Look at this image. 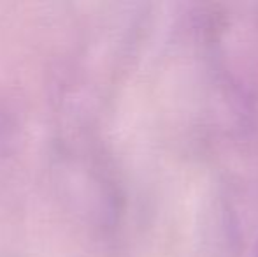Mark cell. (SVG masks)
Returning <instances> with one entry per match:
<instances>
[{
    "label": "cell",
    "instance_id": "6da1fadb",
    "mask_svg": "<svg viewBox=\"0 0 258 257\" xmlns=\"http://www.w3.org/2000/svg\"><path fill=\"white\" fill-rule=\"evenodd\" d=\"M255 257H258V250H256V254H255Z\"/></svg>",
    "mask_w": 258,
    "mask_h": 257
}]
</instances>
